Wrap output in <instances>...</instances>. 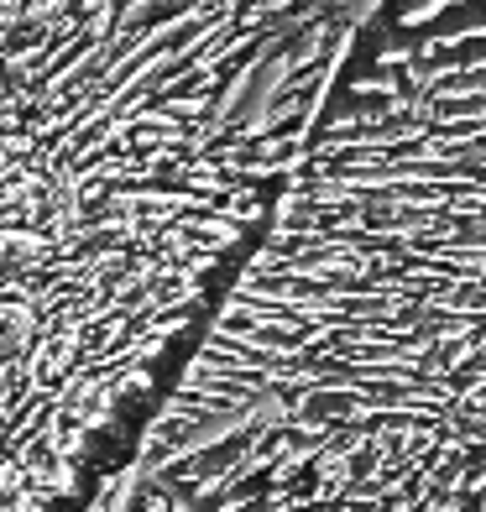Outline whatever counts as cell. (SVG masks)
Returning <instances> with one entry per match:
<instances>
[{
    "instance_id": "obj_1",
    "label": "cell",
    "mask_w": 486,
    "mask_h": 512,
    "mask_svg": "<svg viewBox=\"0 0 486 512\" xmlns=\"http://www.w3.org/2000/svg\"><path fill=\"white\" fill-rule=\"evenodd\" d=\"M178 512H486V0H382L136 455Z\"/></svg>"
},
{
    "instance_id": "obj_2",
    "label": "cell",
    "mask_w": 486,
    "mask_h": 512,
    "mask_svg": "<svg viewBox=\"0 0 486 512\" xmlns=\"http://www.w3.org/2000/svg\"><path fill=\"white\" fill-rule=\"evenodd\" d=\"M95 512H178V507L162 497V492H152V486L131 471V476H121V481L110 486V497Z\"/></svg>"
}]
</instances>
